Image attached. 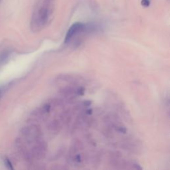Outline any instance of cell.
Here are the masks:
<instances>
[{
  "instance_id": "1",
  "label": "cell",
  "mask_w": 170,
  "mask_h": 170,
  "mask_svg": "<svg viewBox=\"0 0 170 170\" xmlns=\"http://www.w3.org/2000/svg\"><path fill=\"white\" fill-rule=\"evenodd\" d=\"M52 14V9L50 8L48 1L38 9L37 13L34 16L33 21V27L36 31L42 30L47 25L50 17Z\"/></svg>"
},
{
  "instance_id": "2",
  "label": "cell",
  "mask_w": 170,
  "mask_h": 170,
  "mask_svg": "<svg viewBox=\"0 0 170 170\" xmlns=\"http://www.w3.org/2000/svg\"><path fill=\"white\" fill-rule=\"evenodd\" d=\"M84 30V25L81 23H74L68 30L66 37H65V43H67L71 40V39L80 32Z\"/></svg>"
},
{
  "instance_id": "4",
  "label": "cell",
  "mask_w": 170,
  "mask_h": 170,
  "mask_svg": "<svg viewBox=\"0 0 170 170\" xmlns=\"http://www.w3.org/2000/svg\"><path fill=\"white\" fill-rule=\"evenodd\" d=\"M142 5L145 7L149 6L150 5V1L149 0H143L142 1Z\"/></svg>"
},
{
  "instance_id": "3",
  "label": "cell",
  "mask_w": 170,
  "mask_h": 170,
  "mask_svg": "<svg viewBox=\"0 0 170 170\" xmlns=\"http://www.w3.org/2000/svg\"><path fill=\"white\" fill-rule=\"evenodd\" d=\"M4 163H5V164H6V166L7 167V168H8L9 169H13V166H12L11 162H10V160H9L8 158H5Z\"/></svg>"
}]
</instances>
